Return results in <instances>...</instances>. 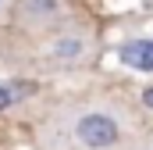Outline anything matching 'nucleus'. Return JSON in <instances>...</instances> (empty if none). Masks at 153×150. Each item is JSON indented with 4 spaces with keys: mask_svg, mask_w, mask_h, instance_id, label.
<instances>
[{
    "mask_svg": "<svg viewBox=\"0 0 153 150\" xmlns=\"http://www.w3.org/2000/svg\"><path fill=\"white\" fill-rule=\"evenodd\" d=\"M71 136L82 150H111L121 143V122L111 111H82L71 122Z\"/></svg>",
    "mask_w": 153,
    "mask_h": 150,
    "instance_id": "1",
    "label": "nucleus"
},
{
    "mask_svg": "<svg viewBox=\"0 0 153 150\" xmlns=\"http://www.w3.org/2000/svg\"><path fill=\"white\" fill-rule=\"evenodd\" d=\"M117 61L132 72H143L150 75L153 72V39H128L117 46Z\"/></svg>",
    "mask_w": 153,
    "mask_h": 150,
    "instance_id": "2",
    "label": "nucleus"
},
{
    "mask_svg": "<svg viewBox=\"0 0 153 150\" xmlns=\"http://www.w3.org/2000/svg\"><path fill=\"white\" fill-rule=\"evenodd\" d=\"M57 11H61V4H57V0H18V18H22V22H29V25L50 22Z\"/></svg>",
    "mask_w": 153,
    "mask_h": 150,
    "instance_id": "3",
    "label": "nucleus"
},
{
    "mask_svg": "<svg viewBox=\"0 0 153 150\" xmlns=\"http://www.w3.org/2000/svg\"><path fill=\"white\" fill-rule=\"evenodd\" d=\"M53 54H57L61 61H78V57L85 54V39H82V36H71V32H64V36L53 43Z\"/></svg>",
    "mask_w": 153,
    "mask_h": 150,
    "instance_id": "4",
    "label": "nucleus"
},
{
    "mask_svg": "<svg viewBox=\"0 0 153 150\" xmlns=\"http://www.w3.org/2000/svg\"><path fill=\"white\" fill-rule=\"evenodd\" d=\"M14 100H22V97H18V86H11V82H0V111H7Z\"/></svg>",
    "mask_w": 153,
    "mask_h": 150,
    "instance_id": "5",
    "label": "nucleus"
},
{
    "mask_svg": "<svg viewBox=\"0 0 153 150\" xmlns=\"http://www.w3.org/2000/svg\"><path fill=\"white\" fill-rule=\"evenodd\" d=\"M143 104H146V107H153V86H150V89H143Z\"/></svg>",
    "mask_w": 153,
    "mask_h": 150,
    "instance_id": "6",
    "label": "nucleus"
},
{
    "mask_svg": "<svg viewBox=\"0 0 153 150\" xmlns=\"http://www.w3.org/2000/svg\"><path fill=\"white\" fill-rule=\"evenodd\" d=\"M7 4H11V0H0V11H4V7H7Z\"/></svg>",
    "mask_w": 153,
    "mask_h": 150,
    "instance_id": "7",
    "label": "nucleus"
}]
</instances>
